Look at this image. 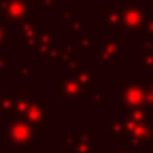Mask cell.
Wrapping results in <instances>:
<instances>
[{
  "mask_svg": "<svg viewBox=\"0 0 153 153\" xmlns=\"http://www.w3.org/2000/svg\"><path fill=\"white\" fill-rule=\"evenodd\" d=\"M153 18V2H132L122 8V30L125 38H138L146 22Z\"/></svg>",
  "mask_w": 153,
  "mask_h": 153,
  "instance_id": "6da1fadb",
  "label": "cell"
},
{
  "mask_svg": "<svg viewBox=\"0 0 153 153\" xmlns=\"http://www.w3.org/2000/svg\"><path fill=\"white\" fill-rule=\"evenodd\" d=\"M148 79V76H132L130 84H117L115 86L117 92H119V105L127 114L145 109V89Z\"/></svg>",
  "mask_w": 153,
  "mask_h": 153,
  "instance_id": "7a4b0ae2",
  "label": "cell"
},
{
  "mask_svg": "<svg viewBox=\"0 0 153 153\" xmlns=\"http://www.w3.org/2000/svg\"><path fill=\"white\" fill-rule=\"evenodd\" d=\"M125 123V150L128 152H146L153 143V123L152 122H132L123 119Z\"/></svg>",
  "mask_w": 153,
  "mask_h": 153,
  "instance_id": "3957f363",
  "label": "cell"
},
{
  "mask_svg": "<svg viewBox=\"0 0 153 153\" xmlns=\"http://www.w3.org/2000/svg\"><path fill=\"white\" fill-rule=\"evenodd\" d=\"M4 135L15 150H25V152L35 150V132L23 119L13 117L12 120H8L4 127Z\"/></svg>",
  "mask_w": 153,
  "mask_h": 153,
  "instance_id": "277c9868",
  "label": "cell"
},
{
  "mask_svg": "<svg viewBox=\"0 0 153 153\" xmlns=\"http://www.w3.org/2000/svg\"><path fill=\"white\" fill-rule=\"evenodd\" d=\"M33 5L31 0H0V10L12 23L20 25L27 18H33Z\"/></svg>",
  "mask_w": 153,
  "mask_h": 153,
  "instance_id": "5b68a950",
  "label": "cell"
},
{
  "mask_svg": "<svg viewBox=\"0 0 153 153\" xmlns=\"http://www.w3.org/2000/svg\"><path fill=\"white\" fill-rule=\"evenodd\" d=\"M23 120L33 128L35 137H41L43 128L50 127V115H48L46 105L38 99H31Z\"/></svg>",
  "mask_w": 153,
  "mask_h": 153,
  "instance_id": "8992f818",
  "label": "cell"
},
{
  "mask_svg": "<svg viewBox=\"0 0 153 153\" xmlns=\"http://www.w3.org/2000/svg\"><path fill=\"white\" fill-rule=\"evenodd\" d=\"M123 50V38H115V40H104L100 45H97L94 50V59L99 61L102 69H107L109 64L120 54Z\"/></svg>",
  "mask_w": 153,
  "mask_h": 153,
  "instance_id": "52a82bcc",
  "label": "cell"
},
{
  "mask_svg": "<svg viewBox=\"0 0 153 153\" xmlns=\"http://www.w3.org/2000/svg\"><path fill=\"white\" fill-rule=\"evenodd\" d=\"M58 91L56 97L59 99H86L84 89L81 87V84L77 82L76 77H68V76H58Z\"/></svg>",
  "mask_w": 153,
  "mask_h": 153,
  "instance_id": "ba28073f",
  "label": "cell"
},
{
  "mask_svg": "<svg viewBox=\"0 0 153 153\" xmlns=\"http://www.w3.org/2000/svg\"><path fill=\"white\" fill-rule=\"evenodd\" d=\"M43 35V28L40 23L33 20V18H27L20 23V45L22 46H31L35 45L40 36Z\"/></svg>",
  "mask_w": 153,
  "mask_h": 153,
  "instance_id": "9c48e42d",
  "label": "cell"
},
{
  "mask_svg": "<svg viewBox=\"0 0 153 153\" xmlns=\"http://www.w3.org/2000/svg\"><path fill=\"white\" fill-rule=\"evenodd\" d=\"M54 40H56V31H43V35L40 36V40L36 41L35 45L27 48L28 54H46L51 48L54 46Z\"/></svg>",
  "mask_w": 153,
  "mask_h": 153,
  "instance_id": "30bf717a",
  "label": "cell"
},
{
  "mask_svg": "<svg viewBox=\"0 0 153 153\" xmlns=\"http://www.w3.org/2000/svg\"><path fill=\"white\" fill-rule=\"evenodd\" d=\"M94 133H96V130L92 127L79 132L77 146L71 153H96V150H94Z\"/></svg>",
  "mask_w": 153,
  "mask_h": 153,
  "instance_id": "8fae6325",
  "label": "cell"
},
{
  "mask_svg": "<svg viewBox=\"0 0 153 153\" xmlns=\"http://www.w3.org/2000/svg\"><path fill=\"white\" fill-rule=\"evenodd\" d=\"M12 27H13V23L7 17H4V13L0 10V54L5 51V48L12 46Z\"/></svg>",
  "mask_w": 153,
  "mask_h": 153,
  "instance_id": "7c38bea8",
  "label": "cell"
},
{
  "mask_svg": "<svg viewBox=\"0 0 153 153\" xmlns=\"http://www.w3.org/2000/svg\"><path fill=\"white\" fill-rule=\"evenodd\" d=\"M76 79H77V82L81 84V87L84 89V94H86V99H94V96H96V89H94V74H92V71H89V69H84V71H81L79 74L76 76Z\"/></svg>",
  "mask_w": 153,
  "mask_h": 153,
  "instance_id": "4fadbf2b",
  "label": "cell"
},
{
  "mask_svg": "<svg viewBox=\"0 0 153 153\" xmlns=\"http://www.w3.org/2000/svg\"><path fill=\"white\" fill-rule=\"evenodd\" d=\"M102 18L107 27L112 28V30L122 28V8H104Z\"/></svg>",
  "mask_w": 153,
  "mask_h": 153,
  "instance_id": "5bb4252c",
  "label": "cell"
},
{
  "mask_svg": "<svg viewBox=\"0 0 153 153\" xmlns=\"http://www.w3.org/2000/svg\"><path fill=\"white\" fill-rule=\"evenodd\" d=\"M30 97H28V92L27 91H22L17 97V102H15V112H13V117L17 119H25V114L28 110V105H30Z\"/></svg>",
  "mask_w": 153,
  "mask_h": 153,
  "instance_id": "9a60e30c",
  "label": "cell"
},
{
  "mask_svg": "<svg viewBox=\"0 0 153 153\" xmlns=\"http://www.w3.org/2000/svg\"><path fill=\"white\" fill-rule=\"evenodd\" d=\"M15 102H17V99L13 97V92L12 91H5L4 97L0 99V114H13Z\"/></svg>",
  "mask_w": 153,
  "mask_h": 153,
  "instance_id": "2e32d148",
  "label": "cell"
},
{
  "mask_svg": "<svg viewBox=\"0 0 153 153\" xmlns=\"http://www.w3.org/2000/svg\"><path fill=\"white\" fill-rule=\"evenodd\" d=\"M87 69V63L82 59H77V61H69L66 63V68H64V76L68 77H76L81 71Z\"/></svg>",
  "mask_w": 153,
  "mask_h": 153,
  "instance_id": "e0dca14e",
  "label": "cell"
},
{
  "mask_svg": "<svg viewBox=\"0 0 153 153\" xmlns=\"http://www.w3.org/2000/svg\"><path fill=\"white\" fill-rule=\"evenodd\" d=\"M79 46L82 50L84 54H89L92 53L94 54V50H96V45H94V31H84V35L79 38Z\"/></svg>",
  "mask_w": 153,
  "mask_h": 153,
  "instance_id": "ac0fdd59",
  "label": "cell"
},
{
  "mask_svg": "<svg viewBox=\"0 0 153 153\" xmlns=\"http://www.w3.org/2000/svg\"><path fill=\"white\" fill-rule=\"evenodd\" d=\"M142 56V68L148 77H153V51L148 53H140Z\"/></svg>",
  "mask_w": 153,
  "mask_h": 153,
  "instance_id": "d6986e66",
  "label": "cell"
},
{
  "mask_svg": "<svg viewBox=\"0 0 153 153\" xmlns=\"http://www.w3.org/2000/svg\"><path fill=\"white\" fill-rule=\"evenodd\" d=\"M64 22L69 23L71 28H84L87 18L86 17H74V15H71L69 10H66V12H64Z\"/></svg>",
  "mask_w": 153,
  "mask_h": 153,
  "instance_id": "ffe728a7",
  "label": "cell"
},
{
  "mask_svg": "<svg viewBox=\"0 0 153 153\" xmlns=\"http://www.w3.org/2000/svg\"><path fill=\"white\" fill-rule=\"evenodd\" d=\"M109 132L112 137H125V123H123V120L109 122Z\"/></svg>",
  "mask_w": 153,
  "mask_h": 153,
  "instance_id": "44dd1931",
  "label": "cell"
},
{
  "mask_svg": "<svg viewBox=\"0 0 153 153\" xmlns=\"http://www.w3.org/2000/svg\"><path fill=\"white\" fill-rule=\"evenodd\" d=\"M145 109L153 114V77H150L145 89Z\"/></svg>",
  "mask_w": 153,
  "mask_h": 153,
  "instance_id": "7402d4cb",
  "label": "cell"
},
{
  "mask_svg": "<svg viewBox=\"0 0 153 153\" xmlns=\"http://www.w3.org/2000/svg\"><path fill=\"white\" fill-rule=\"evenodd\" d=\"M77 142H79V133H77V135H69V137L64 138L63 148L66 150V152H73V150L77 146Z\"/></svg>",
  "mask_w": 153,
  "mask_h": 153,
  "instance_id": "603a6c76",
  "label": "cell"
},
{
  "mask_svg": "<svg viewBox=\"0 0 153 153\" xmlns=\"http://www.w3.org/2000/svg\"><path fill=\"white\" fill-rule=\"evenodd\" d=\"M138 51L140 53L153 51V40H150V38H138Z\"/></svg>",
  "mask_w": 153,
  "mask_h": 153,
  "instance_id": "cb8c5ba5",
  "label": "cell"
},
{
  "mask_svg": "<svg viewBox=\"0 0 153 153\" xmlns=\"http://www.w3.org/2000/svg\"><path fill=\"white\" fill-rule=\"evenodd\" d=\"M18 73H20L22 76H25V77H31V76H33V69L28 66V63L25 59L18 63Z\"/></svg>",
  "mask_w": 153,
  "mask_h": 153,
  "instance_id": "d4e9b609",
  "label": "cell"
},
{
  "mask_svg": "<svg viewBox=\"0 0 153 153\" xmlns=\"http://www.w3.org/2000/svg\"><path fill=\"white\" fill-rule=\"evenodd\" d=\"M12 66H13V63H12V61L5 59L4 56H0V76H4V74H5V71H7V69H10Z\"/></svg>",
  "mask_w": 153,
  "mask_h": 153,
  "instance_id": "484cf974",
  "label": "cell"
},
{
  "mask_svg": "<svg viewBox=\"0 0 153 153\" xmlns=\"http://www.w3.org/2000/svg\"><path fill=\"white\" fill-rule=\"evenodd\" d=\"M145 31L148 33L150 40H153V18H150V20L146 22V25H145Z\"/></svg>",
  "mask_w": 153,
  "mask_h": 153,
  "instance_id": "4316f807",
  "label": "cell"
},
{
  "mask_svg": "<svg viewBox=\"0 0 153 153\" xmlns=\"http://www.w3.org/2000/svg\"><path fill=\"white\" fill-rule=\"evenodd\" d=\"M92 104H94V107H100V105H102V94L97 92L96 96H94V99H92Z\"/></svg>",
  "mask_w": 153,
  "mask_h": 153,
  "instance_id": "83f0119b",
  "label": "cell"
},
{
  "mask_svg": "<svg viewBox=\"0 0 153 153\" xmlns=\"http://www.w3.org/2000/svg\"><path fill=\"white\" fill-rule=\"evenodd\" d=\"M41 4H43L45 7H54V5H56V0H41Z\"/></svg>",
  "mask_w": 153,
  "mask_h": 153,
  "instance_id": "f1b7e54d",
  "label": "cell"
},
{
  "mask_svg": "<svg viewBox=\"0 0 153 153\" xmlns=\"http://www.w3.org/2000/svg\"><path fill=\"white\" fill-rule=\"evenodd\" d=\"M100 153H119V152H115V150H102Z\"/></svg>",
  "mask_w": 153,
  "mask_h": 153,
  "instance_id": "f546056e",
  "label": "cell"
},
{
  "mask_svg": "<svg viewBox=\"0 0 153 153\" xmlns=\"http://www.w3.org/2000/svg\"><path fill=\"white\" fill-rule=\"evenodd\" d=\"M0 153H5V146L2 145V143H0Z\"/></svg>",
  "mask_w": 153,
  "mask_h": 153,
  "instance_id": "4dcf8cb0",
  "label": "cell"
},
{
  "mask_svg": "<svg viewBox=\"0 0 153 153\" xmlns=\"http://www.w3.org/2000/svg\"><path fill=\"white\" fill-rule=\"evenodd\" d=\"M119 153H137V152H128V150H125V148H123L122 152H119Z\"/></svg>",
  "mask_w": 153,
  "mask_h": 153,
  "instance_id": "1f68e13d",
  "label": "cell"
},
{
  "mask_svg": "<svg viewBox=\"0 0 153 153\" xmlns=\"http://www.w3.org/2000/svg\"><path fill=\"white\" fill-rule=\"evenodd\" d=\"M31 2H36V0H31ZM40 2H41V0H40Z\"/></svg>",
  "mask_w": 153,
  "mask_h": 153,
  "instance_id": "d6a6232c",
  "label": "cell"
}]
</instances>
